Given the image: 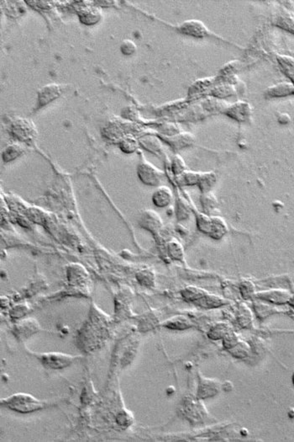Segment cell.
I'll return each instance as SVG.
<instances>
[{
  "label": "cell",
  "mask_w": 294,
  "mask_h": 442,
  "mask_svg": "<svg viewBox=\"0 0 294 442\" xmlns=\"http://www.w3.org/2000/svg\"><path fill=\"white\" fill-rule=\"evenodd\" d=\"M264 95L267 99L286 97L288 95H294V86L292 83L287 82L279 83L267 88Z\"/></svg>",
  "instance_id": "cell-9"
},
{
  "label": "cell",
  "mask_w": 294,
  "mask_h": 442,
  "mask_svg": "<svg viewBox=\"0 0 294 442\" xmlns=\"http://www.w3.org/2000/svg\"><path fill=\"white\" fill-rule=\"evenodd\" d=\"M24 151L25 150H24L23 147L19 146V144H16V143L8 145L7 147H5V149L3 150V160L5 163L15 160L23 154Z\"/></svg>",
  "instance_id": "cell-15"
},
{
  "label": "cell",
  "mask_w": 294,
  "mask_h": 442,
  "mask_svg": "<svg viewBox=\"0 0 294 442\" xmlns=\"http://www.w3.org/2000/svg\"><path fill=\"white\" fill-rule=\"evenodd\" d=\"M286 75L289 78L290 80H291V82H292V85L294 86V70L293 71L290 72V73L286 74Z\"/></svg>",
  "instance_id": "cell-27"
},
{
  "label": "cell",
  "mask_w": 294,
  "mask_h": 442,
  "mask_svg": "<svg viewBox=\"0 0 294 442\" xmlns=\"http://www.w3.org/2000/svg\"><path fill=\"white\" fill-rule=\"evenodd\" d=\"M217 203L218 202H217L216 197L214 196V194H212L211 192L202 193V196L201 197V205L206 214L214 211L216 207Z\"/></svg>",
  "instance_id": "cell-19"
},
{
  "label": "cell",
  "mask_w": 294,
  "mask_h": 442,
  "mask_svg": "<svg viewBox=\"0 0 294 442\" xmlns=\"http://www.w3.org/2000/svg\"><path fill=\"white\" fill-rule=\"evenodd\" d=\"M173 199V193L169 187L159 186L152 195L153 204L158 208L169 206Z\"/></svg>",
  "instance_id": "cell-10"
},
{
  "label": "cell",
  "mask_w": 294,
  "mask_h": 442,
  "mask_svg": "<svg viewBox=\"0 0 294 442\" xmlns=\"http://www.w3.org/2000/svg\"><path fill=\"white\" fill-rule=\"evenodd\" d=\"M140 225L145 229L148 230L152 234L159 232L163 226V221L157 213L153 211H145L141 215Z\"/></svg>",
  "instance_id": "cell-8"
},
{
  "label": "cell",
  "mask_w": 294,
  "mask_h": 442,
  "mask_svg": "<svg viewBox=\"0 0 294 442\" xmlns=\"http://www.w3.org/2000/svg\"><path fill=\"white\" fill-rule=\"evenodd\" d=\"M1 406L21 414H30L46 409L50 405L31 395L19 393L1 400Z\"/></svg>",
  "instance_id": "cell-1"
},
{
  "label": "cell",
  "mask_w": 294,
  "mask_h": 442,
  "mask_svg": "<svg viewBox=\"0 0 294 442\" xmlns=\"http://www.w3.org/2000/svg\"><path fill=\"white\" fill-rule=\"evenodd\" d=\"M235 89L231 83H219L218 86H214L211 90V95L214 97L226 98L231 97L235 95Z\"/></svg>",
  "instance_id": "cell-16"
},
{
  "label": "cell",
  "mask_w": 294,
  "mask_h": 442,
  "mask_svg": "<svg viewBox=\"0 0 294 442\" xmlns=\"http://www.w3.org/2000/svg\"><path fill=\"white\" fill-rule=\"evenodd\" d=\"M167 142L174 149H181L190 146L194 141L191 133H178L168 137Z\"/></svg>",
  "instance_id": "cell-14"
},
{
  "label": "cell",
  "mask_w": 294,
  "mask_h": 442,
  "mask_svg": "<svg viewBox=\"0 0 294 442\" xmlns=\"http://www.w3.org/2000/svg\"><path fill=\"white\" fill-rule=\"evenodd\" d=\"M226 116H230L235 121L239 122H246L249 121L252 115L251 104L245 101L235 102L230 107H227L223 111Z\"/></svg>",
  "instance_id": "cell-6"
},
{
  "label": "cell",
  "mask_w": 294,
  "mask_h": 442,
  "mask_svg": "<svg viewBox=\"0 0 294 442\" xmlns=\"http://www.w3.org/2000/svg\"><path fill=\"white\" fill-rule=\"evenodd\" d=\"M78 16L82 24L93 26L98 23L101 19V12L98 8L87 6L79 10Z\"/></svg>",
  "instance_id": "cell-11"
},
{
  "label": "cell",
  "mask_w": 294,
  "mask_h": 442,
  "mask_svg": "<svg viewBox=\"0 0 294 442\" xmlns=\"http://www.w3.org/2000/svg\"><path fill=\"white\" fill-rule=\"evenodd\" d=\"M227 231V225L222 218L211 217V223L208 235L214 239H219L225 235Z\"/></svg>",
  "instance_id": "cell-13"
},
{
  "label": "cell",
  "mask_w": 294,
  "mask_h": 442,
  "mask_svg": "<svg viewBox=\"0 0 294 442\" xmlns=\"http://www.w3.org/2000/svg\"><path fill=\"white\" fill-rule=\"evenodd\" d=\"M117 421L119 425H121V426H126V425H129L131 419L129 418L127 413L122 412V413H120V414H119V415H118Z\"/></svg>",
  "instance_id": "cell-25"
},
{
  "label": "cell",
  "mask_w": 294,
  "mask_h": 442,
  "mask_svg": "<svg viewBox=\"0 0 294 442\" xmlns=\"http://www.w3.org/2000/svg\"><path fill=\"white\" fill-rule=\"evenodd\" d=\"M216 183V175L213 172L201 173L198 187L202 193L210 192L214 184Z\"/></svg>",
  "instance_id": "cell-17"
},
{
  "label": "cell",
  "mask_w": 294,
  "mask_h": 442,
  "mask_svg": "<svg viewBox=\"0 0 294 442\" xmlns=\"http://www.w3.org/2000/svg\"><path fill=\"white\" fill-rule=\"evenodd\" d=\"M200 176H201V173L186 171L177 176V180L181 185H194V184H198Z\"/></svg>",
  "instance_id": "cell-18"
},
{
  "label": "cell",
  "mask_w": 294,
  "mask_h": 442,
  "mask_svg": "<svg viewBox=\"0 0 294 442\" xmlns=\"http://www.w3.org/2000/svg\"><path fill=\"white\" fill-rule=\"evenodd\" d=\"M12 134L20 142H30L36 137L35 125L27 119L14 120L11 125Z\"/></svg>",
  "instance_id": "cell-3"
},
{
  "label": "cell",
  "mask_w": 294,
  "mask_h": 442,
  "mask_svg": "<svg viewBox=\"0 0 294 442\" xmlns=\"http://www.w3.org/2000/svg\"><path fill=\"white\" fill-rule=\"evenodd\" d=\"M120 148L125 154H132L139 148V142L133 137H125L120 141Z\"/></svg>",
  "instance_id": "cell-20"
},
{
  "label": "cell",
  "mask_w": 294,
  "mask_h": 442,
  "mask_svg": "<svg viewBox=\"0 0 294 442\" xmlns=\"http://www.w3.org/2000/svg\"><path fill=\"white\" fill-rule=\"evenodd\" d=\"M61 95V88L55 83H51L48 86H44L40 89L38 92L37 104L35 109L40 110L46 107L55 99L60 97Z\"/></svg>",
  "instance_id": "cell-7"
},
{
  "label": "cell",
  "mask_w": 294,
  "mask_h": 442,
  "mask_svg": "<svg viewBox=\"0 0 294 442\" xmlns=\"http://www.w3.org/2000/svg\"><path fill=\"white\" fill-rule=\"evenodd\" d=\"M274 22L278 27H280L282 30L294 35V14L292 13L287 10L281 11L279 14H277Z\"/></svg>",
  "instance_id": "cell-12"
},
{
  "label": "cell",
  "mask_w": 294,
  "mask_h": 442,
  "mask_svg": "<svg viewBox=\"0 0 294 442\" xmlns=\"http://www.w3.org/2000/svg\"><path fill=\"white\" fill-rule=\"evenodd\" d=\"M278 121L282 124H287L290 122V116L287 113H281L278 116Z\"/></svg>",
  "instance_id": "cell-26"
},
{
  "label": "cell",
  "mask_w": 294,
  "mask_h": 442,
  "mask_svg": "<svg viewBox=\"0 0 294 442\" xmlns=\"http://www.w3.org/2000/svg\"><path fill=\"white\" fill-rule=\"evenodd\" d=\"M176 217L179 220H185L189 217V208L182 201H179L176 205Z\"/></svg>",
  "instance_id": "cell-24"
},
{
  "label": "cell",
  "mask_w": 294,
  "mask_h": 442,
  "mask_svg": "<svg viewBox=\"0 0 294 442\" xmlns=\"http://www.w3.org/2000/svg\"><path fill=\"white\" fill-rule=\"evenodd\" d=\"M137 51V46L133 40H123V43L120 45V52H122L123 54L125 56H130L135 53Z\"/></svg>",
  "instance_id": "cell-23"
},
{
  "label": "cell",
  "mask_w": 294,
  "mask_h": 442,
  "mask_svg": "<svg viewBox=\"0 0 294 442\" xmlns=\"http://www.w3.org/2000/svg\"><path fill=\"white\" fill-rule=\"evenodd\" d=\"M167 250L169 252L170 256L174 260H181L183 255H184L183 246L176 240H172V241H170L168 243Z\"/></svg>",
  "instance_id": "cell-21"
},
{
  "label": "cell",
  "mask_w": 294,
  "mask_h": 442,
  "mask_svg": "<svg viewBox=\"0 0 294 442\" xmlns=\"http://www.w3.org/2000/svg\"><path fill=\"white\" fill-rule=\"evenodd\" d=\"M38 358L46 367L54 370L66 368L76 359V357L73 355L55 352L40 354Z\"/></svg>",
  "instance_id": "cell-4"
},
{
  "label": "cell",
  "mask_w": 294,
  "mask_h": 442,
  "mask_svg": "<svg viewBox=\"0 0 294 442\" xmlns=\"http://www.w3.org/2000/svg\"><path fill=\"white\" fill-rule=\"evenodd\" d=\"M137 175L143 184L158 186L163 179V173L147 161H141L137 167Z\"/></svg>",
  "instance_id": "cell-2"
},
{
  "label": "cell",
  "mask_w": 294,
  "mask_h": 442,
  "mask_svg": "<svg viewBox=\"0 0 294 442\" xmlns=\"http://www.w3.org/2000/svg\"><path fill=\"white\" fill-rule=\"evenodd\" d=\"M172 171L176 176L182 175L184 171H186V164L184 160L180 155H175L172 159Z\"/></svg>",
  "instance_id": "cell-22"
},
{
  "label": "cell",
  "mask_w": 294,
  "mask_h": 442,
  "mask_svg": "<svg viewBox=\"0 0 294 442\" xmlns=\"http://www.w3.org/2000/svg\"><path fill=\"white\" fill-rule=\"evenodd\" d=\"M179 32L194 38H205L214 36L202 22L198 19H188L177 27Z\"/></svg>",
  "instance_id": "cell-5"
}]
</instances>
